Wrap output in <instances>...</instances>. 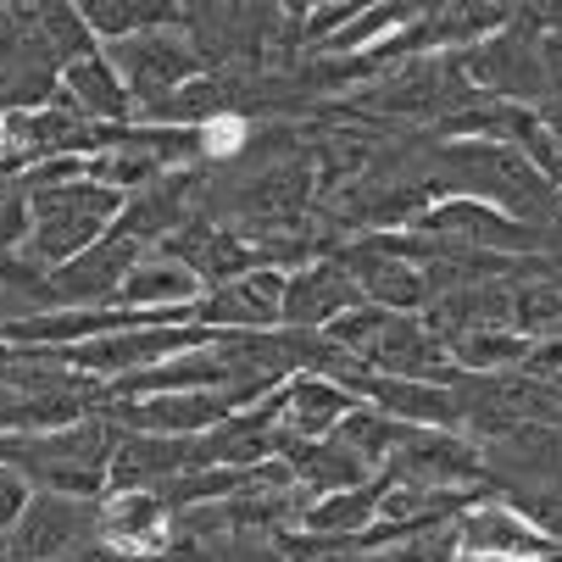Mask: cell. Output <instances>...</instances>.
I'll return each instance as SVG.
<instances>
[{"label": "cell", "mask_w": 562, "mask_h": 562, "mask_svg": "<svg viewBox=\"0 0 562 562\" xmlns=\"http://www.w3.org/2000/svg\"><path fill=\"white\" fill-rule=\"evenodd\" d=\"M468 85H485L491 95H513V101H535L546 90V67H540V45L507 23L502 34H491L468 61H462Z\"/></svg>", "instance_id": "12"}, {"label": "cell", "mask_w": 562, "mask_h": 562, "mask_svg": "<svg viewBox=\"0 0 562 562\" xmlns=\"http://www.w3.org/2000/svg\"><path fill=\"white\" fill-rule=\"evenodd\" d=\"M457 546L473 551V557H507V562H518V557L546 562V557L557 551V546L540 540L513 507H468L462 524H457Z\"/></svg>", "instance_id": "17"}, {"label": "cell", "mask_w": 562, "mask_h": 562, "mask_svg": "<svg viewBox=\"0 0 562 562\" xmlns=\"http://www.w3.org/2000/svg\"><path fill=\"white\" fill-rule=\"evenodd\" d=\"M145 257L139 239H128L123 228H112L101 246H90L85 257H72L61 268H50V312H101L117 301L128 268Z\"/></svg>", "instance_id": "5"}, {"label": "cell", "mask_w": 562, "mask_h": 562, "mask_svg": "<svg viewBox=\"0 0 562 562\" xmlns=\"http://www.w3.org/2000/svg\"><path fill=\"white\" fill-rule=\"evenodd\" d=\"M485 468L491 462H479V451L451 429H407L384 462V473L395 485H418V491H435V496H462L468 485L485 479Z\"/></svg>", "instance_id": "4"}, {"label": "cell", "mask_w": 562, "mask_h": 562, "mask_svg": "<svg viewBox=\"0 0 562 562\" xmlns=\"http://www.w3.org/2000/svg\"><path fill=\"white\" fill-rule=\"evenodd\" d=\"M95 540V502H72V496H50L34 491L23 518L7 535V551L34 557V562H61L67 551L90 546Z\"/></svg>", "instance_id": "9"}, {"label": "cell", "mask_w": 562, "mask_h": 562, "mask_svg": "<svg viewBox=\"0 0 562 562\" xmlns=\"http://www.w3.org/2000/svg\"><path fill=\"white\" fill-rule=\"evenodd\" d=\"M357 301H362V290H357L351 268L340 257H317L284 279V324H290V335H324Z\"/></svg>", "instance_id": "10"}, {"label": "cell", "mask_w": 562, "mask_h": 562, "mask_svg": "<svg viewBox=\"0 0 562 562\" xmlns=\"http://www.w3.org/2000/svg\"><path fill=\"white\" fill-rule=\"evenodd\" d=\"M12 29V7H0V34H7Z\"/></svg>", "instance_id": "25"}, {"label": "cell", "mask_w": 562, "mask_h": 562, "mask_svg": "<svg viewBox=\"0 0 562 562\" xmlns=\"http://www.w3.org/2000/svg\"><path fill=\"white\" fill-rule=\"evenodd\" d=\"M29 479L12 468V462H0V546H7V535H12V524L23 518V507H29Z\"/></svg>", "instance_id": "22"}, {"label": "cell", "mask_w": 562, "mask_h": 562, "mask_svg": "<svg viewBox=\"0 0 562 562\" xmlns=\"http://www.w3.org/2000/svg\"><path fill=\"white\" fill-rule=\"evenodd\" d=\"M440 168L451 173V184L468 190V201H485L507 217H546L551 212V184L507 139H457L440 156Z\"/></svg>", "instance_id": "2"}, {"label": "cell", "mask_w": 562, "mask_h": 562, "mask_svg": "<svg viewBox=\"0 0 562 562\" xmlns=\"http://www.w3.org/2000/svg\"><path fill=\"white\" fill-rule=\"evenodd\" d=\"M435 551L424 546V540H413V546H401V551H335V557H324V562H429Z\"/></svg>", "instance_id": "23"}, {"label": "cell", "mask_w": 562, "mask_h": 562, "mask_svg": "<svg viewBox=\"0 0 562 562\" xmlns=\"http://www.w3.org/2000/svg\"><path fill=\"white\" fill-rule=\"evenodd\" d=\"M106 61L117 67L123 90L139 95L145 106L179 95L184 85H195V78L206 72L201 50L190 45V34L179 23H162V29H145V34L123 40V45H106Z\"/></svg>", "instance_id": "3"}, {"label": "cell", "mask_w": 562, "mask_h": 562, "mask_svg": "<svg viewBox=\"0 0 562 562\" xmlns=\"http://www.w3.org/2000/svg\"><path fill=\"white\" fill-rule=\"evenodd\" d=\"M284 268H251L223 290H206L195 301V324L212 335H268L284 324Z\"/></svg>", "instance_id": "7"}, {"label": "cell", "mask_w": 562, "mask_h": 562, "mask_svg": "<svg viewBox=\"0 0 562 562\" xmlns=\"http://www.w3.org/2000/svg\"><path fill=\"white\" fill-rule=\"evenodd\" d=\"M117 429L128 435H173V440H195L212 435L223 418L239 413V401L223 390H179V395H139V401H106L101 407Z\"/></svg>", "instance_id": "6"}, {"label": "cell", "mask_w": 562, "mask_h": 562, "mask_svg": "<svg viewBox=\"0 0 562 562\" xmlns=\"http://www.w3.org/2000/svg\"><path fill=\"white\" fill-rule=\"evenodd\" d=\"M56 95L85 117V123H123L128 112H134V95L123 90V78H117V67L101 56V50H90V56H78V61H67L61 67V78H56Z\"/></svg>", "instance_id": "16"}, {"label": "cell", "mask_w": 562, "mask_h": 562, "mask_svg": "<svg viewBox=\"0 0 562 562\" xmlns=\"http://www.w3.org/2000/svg\"><path fill=\"white\" fill-rule=\"evenodd\" d=\"M156 251H168L173 262H184V268L201 279V290H223V284L246 279V273L257 268L251 239H239V234H228L223 223H206V217L184 223L168 246H156Z\"/></svg>", "instance_id": "14"}, {"label": "cell", "mask_w": 562, "mask_h": 562, "mask_svg": "<svg viewBox=\"0 0 562 562\" xmlns=\"http://www.w3.org/2000/svg\"><path fill=\"white\" fill-rule=\"evenodd\" d=\"M418 18V7H368V12H357L324 50H340V56H351V50H373L379 45V34H395V29H407Z\"/></svg>", "instance_id": "20"}, {"label": "cell", "mask_w": 562, "mask_h": 562, "mask_svg": "<svg viewBox=\"0 0 562 562\" xmlns=\"http://www.w3.org/2000/svg\"><path fill=\"white\" fill-rule=\"evenodd\" d=\"M61 562H123L112 546H101V540H90V546H78V551H67Z\"/></svg>", "instance_id": "24"}, {"label": "cell", "mask_w": 562, "mask_h": 562, "mask_svg": "<svg viewBox=\"0 0 562 562\" xmlns=\"http://www.w3.org/2000/svg\"><path fill=\"white\" fill-rule=\"evenodd\" d=\"M507 507H513L540 540L562 546V491H524V496H513Z\"/></svg>", "instance_id": "21"}, {"label": "cell", "mask_w": 562, "mask_h": 562, "mask_svg": "<svg viewBox=\"0 0 562 562\" xmlns=\"http://www.w3.org/2000/svg\"><path fill=\"white\" fill-rule=\"evenodd\" d=\"M212 468L206 462V435L173 440V435H123L112 462H106V485L112 491H156V485H179V479Z\"/></svg>", "instance_id": "8"}, {"label": "cell", "mask_w": 562, "mask_h": 562, "mask_svg": "<svg viewBox=\"0 0 562 562\" xmlns=\"http://www.w3.org/2000/svg\"><path fill=\"white\" fill-rule=\"evenodd\" d=\"M95 540L117 557H162L173 540V513L150 491H112L95 502Z\"/></svg>", "instance_id": "11"}, {"label": "cell", "mask_w": 562, "mask_h": 562, "mask_svg": "<svg viewBox=\"0 0 562 562\" xmlns=\"http://www.w3.org/2000/svg\"><path fill=\"white\" fill-rule=\"evenodd\" d=\"M128 195L95 184V179H72V184H50V190H29V212H34V228H29V257L45 262V268H61L72 257H85L90 246L117 228Z\"/></svg>", "instance_id": "1"}, {"label": "cell", "mask_w": 562, "mask_h": 562, "mask_svg": "<svg viewBox=\"0 0 562 562\" xmlns=\"http://www.w3.org/2000/svg\"><path fill=\"white\" fill-rule=\"evenodd\" d=\"M413 228L446 234V246L491 251V257H496V251H524V246H529V228H524L518 217H507V212H496V206H485V201H468V195L440 201V206H424Z\"/></svg>", "instance_id": "13"}, {"label": "cell", "mask_w": 562, "mask_h": 562, "mask_svg": "<svg viewBox=\"0 0 562 562\" xmlns=\"http://www.w3.org/2000/svg\"><path fill=\"white\" fill-rule=\"evenodd\" d=\"M90 40H106V45H123L145 29H162V23H179V7H150V0H85L78 7Z\"/></svg>", "instance_id": "19"}, {"label": "cell", "mask_w": 562, "mask_h": 562, "mask_svg": "<svg viewBox=\"0 0 562 562\" xmlns=\"http://www.w3.org/2000/svg\"><path fill=\"white\" fill-rule=\"evenodd\" d=\"M273 401H279V429L295 440H329L340 418L357 407L351 390H340L335 379H317V373H295L290 384L273 390Z\"/></svg>", "instance_id": "15"}, {"label": "cell", "mask_w": 562, "mask_h": 562, "mask_svg": "<svg viewBox=\"0 0 562 562\" xmlns=\"http://www.w3.org/2000/svg\"><path fill=\"white\" fill-rule=\"evenodd\" d=\"M379 496H384V479H368V485H357V491L317 496V502H306V513H301V535L329 540V546L340 551V546H351V540L379 518Z\"/></svg>", "instance_id": "18"}]
</instances>
